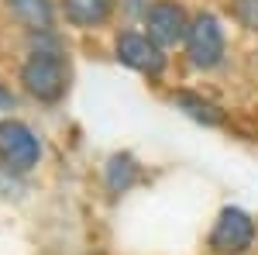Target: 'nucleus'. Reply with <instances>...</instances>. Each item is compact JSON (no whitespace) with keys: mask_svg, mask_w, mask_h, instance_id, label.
<instances>
[{"mask_svg":"<svg viewBox=\"0 0 258 255\" xmlns=\"http://www.w3.org/2000/svg\"><path fill=\"white\" fill-rule=\"evenodd\" d=\"M18 83L41 107H59L73 86V59L69 48H28L18 66Z\"/></svg>","mask_w":258,"mask_h":255,"instance_id":"nucleus-1","label":"nucleus"},{"mask_svg":"<svg viewBox=\"0 0 258 255\" xmlns=\"http://www.w3.org/2000/svg\"><path fill=\"white\" fill-rule=\"evenodd\" d=\"M182 59L193 73H220L227 59H231V41H227V28H224V18L214 14V11H193V21H189V35L182 41Z\"/></svg>","mask_w":258,"mask_h":255,"instance_id":"nucleus-2","label":"nucleus"},{"mask_svg":"<svg viewBox=\"0 0 258 255\" xmlns=\"http://www.w3.org/2000/svg\"><path fill=\"white\" fill-rule=\"evenodd\" d=\"M114 59L124 69L138 73L145 83H162L169 73V52L155 45L138 24H120L114 31Z\"/></svg>","mask_w":258,"mask_h":255,"instance_id":"nucleus-3","label":"nucleus"},{"mask_svg":"<svg viewBox=\"0 0 258 255\" xmlns=\"http://www.w3.org/2000/svg\"><path fill=\"white\" fill-rule=\"evenodd\" d=\"M45 145L38 131L21 118H0V169L7 176H28L38 169Z\"/></svg>","mask_w":258,"mask_h":255,"instance_id":"nucleus-4","label":"nucleus"},{"mask_svg":"<svg viewBox=\"0 0 258 255\" xmlns=\"http://www.w3.org/2000/svg\"><path fill=\"white\" fill-rule=\"evenodd\" d=\"M255 241H258V221L238 203L220 207L210 231H207L210 255H248L255 248Z\"/></svg>","mask_w":258,"mask_h":255,"instance_id":"nucleus-5","label":"nucleus"},{"mask_svg":"<svg viewBox=\"0 0 258 255\" xmlns=\"http://www.w3.org/2000/svg\"><path fill=\"white\" fill-rule=\"evenodd\" d=\"M189 21H193V11L182 0H152V7L141 18L138 28L155 45H162L165 52H172V48H182V41L189 35Z\"/></svg>","mask_w":258,"mask_h":255,"instance_id":"nucleus-6","label":"nucleus"},{"mask_svg":"<svg viewBox=\"0 0 258 255\" xmlns=\"http://www.w3.org/2000/svg\"><path fill=\"white\" fill-rule=\"evenodd\" d=\"M141 183H148V173H145V166L135 152L120 148V152L107 156V162H103V193L110 200L127 196L131 190H138Z\"/></svg>","mask_w":258,"mask_h":255,"instance_id":"nucleus-7","label":"nucleus"},{"mask_svg":"<svg viewBox=\"0 0 258 255\" xmlns=\"http://www.w3.org/2000/svg\"><path fill=\"white\" fill-rule=\"evenodd\" d=\"M59 18L76 31H103L117 18V0H55Z\"/></svg>","mask_w":258,"mask_h":255,"instance_id":"nucleus-8","label":"nucleus"},{"mask_svg":"<svg viewBox=\"0 0 258 255\" xmlns=\"http://www.w3.org/2000/svg\"><path fill=\"white\" fill-rule=\"evenodd\" d=\"M4 11L24 31L55 28V21H59V4L55 0H4Z\"/></svg>","mask_w":258,"mask_h":255,"instance_id":"nucleus-9","label":"nucleus"},{"mask_svg":"<svg viewBox=\"0 0 258 255\" xmlns=\"http://www.w3.org/2000/svg\"><path fill=\"white\" fill-rule=\"evenodd\" d=\"M172 104H176L189 121H197L203 128H224V121H227V114L220 111L217 104L210 97H203V93H197V90H176V93H172Z\"/></svg>","mask_w":258,"mask_h":255,"instance_id":"nucleus-10","label":"nucleus"},{"mask_svg":"<svg viewBox=\"0 0 258 255\" xmlns=\"http://www.w3.org/2000/svg\"><path fill=\"white\" fill-rule=\"evenodd\" d=\"M227 14L248 35H258V0H227Z\"/></svg>","mask_w":258,"mask_h":255,"instance_id":"nucleus-11","label":"nucleus"},{"mask_svg":"<svg viewBox=\"0 0 258 255\" xmlns=\"http://www.w3.org/2000/svg\"><path fill=\"white\" fill-rule=\"evenodd\" d=\"M148 7H152V0H117V14L124 24H141Z\"/></svg>","mask_w":258,"mask_h":255,"instance_id":"nucleus-12","label":"nucleus"},{"mask_svg":"<svg viewBox=\"0 0 258 255\" xmlns=\"http://www.w3.org/2000/svg\"><path fill=\"white\" fill-rule=\"evenodd\" d=\"M14 93H11V90H7V83H0V111H11V107H14Z\"/></svg>","mask_w":258,"mask_h":255,"instance_id":"nucleus-13","label":"nucleus"}]
</instances>
